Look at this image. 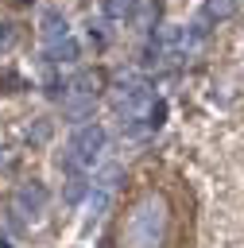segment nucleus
<instances>
[{
  "label": "nucleus",
  "mask_w": 244,
  "mask_h": 248,
  "mask_svg": "<svg viewBox=\"0 0 244 248\" xmlns=\"http://www.w3.org/2000/svg\"><path fill=\"white\" fill-rule=\"evenodd\" d=\"M46 213V186L43 182H23L15 194H12V221L19 229H31L39 225Z\"/></svg>",
  "instance_id": "obj_4"
},
{
  "label": "nucleus",
  "mask_w": 244,
  "mask_h": 248,
  "mask_svg": "<svg viewBox=\"0 0 244 248\" xmlns=\"http://www.w3.org/2000/svg\"><path fill=\"white\" fill-rule=\"evenodd\" d=\"M167 229H170L167 198L151 190V194H143V198L128 209L124 225H120V244H124V248H163Z\"/></svg>",
  "instance_id": "obj_1"
},
{
  "label": "nucleus",
  "mask_w": 244,
  "mask_h": 248,
  "mask_svg": "<svg viewBox=\"0 0 244 248\" xmlns=\"http://www.w3.org/2000/svg\"><path fill=\"white\" fill-rule=\"evenodd\" d=\"M85 190H89L85 174H70V178H66V194H62V198H66V205H77V202L85 198Z\"/></svg>",
  "instance_id": "obj_10"
},
{
  "label": "nucleus",
  "mask_w": 244,
  "mask_h": 248,
  "mask_svg": "<svg viewBox=\"0 0 244 248\" xmlns=\"http://www.w3.org/2000/svg\"><path fill=\"white\" fill-rule=\"evenodd\" d=\"M151 16H155V4L151 0H132V16L128 19H136L139 27H151Z\"/></svg>",
  "instance_id": "obj_12"
},
{
  "label": "nucleus",
  "mask_w": 244,
  "mask_h": 248,
  "mask_svg": "<svg viewBox=\"0 0 244 248\" xmlns=\"http://www.w3.org/2000/svg\"><path fill=\"white\" fill-rule=\"evenodd\" d=\"M62 112L70 120H85L93 112V78H74L70 85H62Z\"/></svg>",
  "instance_id": "obj_5"
},
{
  "label": "nucleus",
  "mask_w": 244,
  "mask_h": 248,
  "mask_svg": "<svg viewBox=\"0 0 244 248\" xmlns=\"http://www.w3.org/2000/svg\"><path fill=\"white\" fill-rule=\"evenodd\" d=\"M43 58H46V62H54V66H74V62L81 58V46H77V39L70 35V39L54 43V46H43Z\"/></svg>",
  "instance_id": "obj_9"
},
{
  "label": "nucleus",
  "mask_w": 244,
  "mask_h": 248,
  "mask_svg": "<svg viewBox=\"0 0 244 248\" xmlns=\"http://www.w3.org/2000/svg\"><path fill=\"white\" fill-rule=\"evenodd\" d=\"M0 248H4V240H0Z\"/></svg>",
  "instance_id": "obj_14"
},
{
  "label": "nucleus",
  "mask_w": 244,
  "mask_h": 248,
  "mask_svg": "<svg viewBox=\"0 0 244 248\" xmlns=\"http://www.w3.org/2000/svg\"><path fill=\"white\" fill-rule=\"evenodd\" d=\"M236 8H240V0H205V4L198 8V19L190 23V31H194V35L201 39V35H205V31H209L213 23H221V19H229V16L236 12Z\"/></svg>",
  "instance_id": "obj_6"
},
{
  "label": "nucleus",
  "mask_w": 244,
  "mask_h": 248,
  "mask_svg": "<svg viewBox=\"0 0 244 248\" xmlns=\"http://www.w3.org/2000/svg\"><path fill=\"white\" fill-rule=\"evenodd\" d=\"M39 35H43V46H54V43H62V39H70V23H66V16L58 12V8H43L39 12Z\"/></svg>",
  "instance_id": "obj_7"
},
{
  "label": "nucleus",
  "mask_w": 244,
  "mask_h": 248,
  "mask_svg": "<svg viewBox=\"0 0 244 248\" xmlns=\"http://www.w3.org/2000/svg\"><path fill=\"white\" fill-rule=\"evenodd\" d=\"M105 19H128L132 16V0H101Z\"/></svg>",
  "instance_id": "obj_11"
},
{
  "label": "nucleus",
  "mask_w": 244,
  "mask_h": 248,
  "mask_svg": "<svg viewBox=\"0 0 244 248\" xmlns=\"http://www.w3.org/2000/svg\"><path fill=\"white\" fill-rule=\"evenodd\" d=\"M8 46H12V27L0 23V50H8Z\"/></svg>",
  "instance_id": "obj_13"
},
{
  "label": "nucleus",
  "mask_w": 244,
  "mask_h": 248,
  "mask_svg": "<svg viewBox=\"0 0 244 248\" xmlns=\"http://www.w3.org/2000/svg\"><path fill=\"white\" fill-rule=\"evenodd\" d=\"M105 140H108V132H105L97 120L81 124V128L70 136V143H66L62 167H66L70 174H85V170H89V167L101 159V151H105Z\"/></svg>",
  "instance_id": "obj_2"
},
{
  "label": "nucleus",
  "mask_w": 244,
  "mask_h": 248,
  "mask_svg": "<svg viewBox=\"0 0 244 248\" xmlns=\"http://www.w3.org/2000/svg\"><path fill=\"white\" fill-rule=\"evenodd\" d=\"M159 116H163V108H151V112H143V116H132V120H120V132H124V140H147V136L159 128Z\"/></svg>",
  "instance_id": "obj_8"
},
{
  "label": "nucleus",
  "mask_w": 244,
  "mask_h": 248,
  "mask_svg": "<svg viewBox=\"0 0 244 248\" xmlns=\"http://www.w3.org/2000/svg\"><path fill=\"white\" fill-rule=\"evenodd\" d=\"M112 105H116V112H120L124 120L151 112V108H155V93H151V81H147L143 74H124V78L112 85Z\"/></svg>",
  "instance_id": "obj_3"
}]
</instances>
